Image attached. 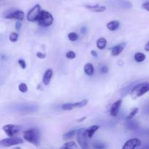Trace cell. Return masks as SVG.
<instances>
[{
	"label": "cell",
	"instance_id": "6da1fadb",
	"mask_svg": "<svg viewBox=\"0 0 149 149\" xmlns=\"http://www.w3.org/2000/svg\"><path fill=\"white\" fill-rule=\"evenodd\" d=\"M149 92V82H142L134 86L130 94L132 99H137Z\"/></svg>",
	"mask_w": 149,
	"mask_h": 149
},
{
	"label": "cell",
	"instance_id": "7a4b0ae2",
	"mask_svg": "<svg viewBox=\"0 0 149 149\" xmlns=\"http://www.w3.org/2000/svg\"><path fill=\"white\" fill-rule=\"evenodd\" d=\"M23 138L28 142L38 146L39 144V132L38 130L30 129L23 132Z\"/></svg>",
	"mask_w": 149,
	"mask_h": 149
},
{
	"label": "cell",
	"instance_id": "3957f363",
	"mask_svg": "<svg viewBox=\"0 0 149 149\" xmlns=\"http://www.w3.org/2000/svg\"><path fill=\"white\" fill-rule=\"evenodd\" d=\"M38 106L34 104H28V103H20V104L16 105L15 109L16 112L20 114H29V113H33L38 110Z\"/></svg>",
	"mask_w": 149,
	"mask_h": 149
},
{
	"label": "cell",
	"instance_id": "277c9868",
	"mask_svg": "<svg viewBox=\"0 0 149 149\" xmlns=\"http://www.w3.org/2000/svg\"><path fill=\"white\" fill-rule=\"evenodd\" d=\"M37 21L41 26L48 27V26H51L53 23L54 18L49 12L42 10V11L40 12Z\"/></svg>",
	"mask_w": 149,
	"mask_h": 149
},
{
	"label": "cell",
	"instance_id": "5b68a950",
	"mask_svg": "<svg viewBox=\"0 0 149 149\" xmlns=\"http://www.w3.org/2000/svg\"><path fill=\"white\" fill-rule=\"evenodd\" d=\"M22 143H23V141L21 138L10 137L9 138H5V139L0 141V147L1 148H7V147H10Z\"/></svg>",
	"mask_w": 149,
	"mask_h": 149
},
{
	"label": "cell",
	"instance_id": "8992f818",
	"mask_svg": "<svg viewBox=\"0 0 149 149\" xmlns=\"http://www.w3.org/2000/svg\"><path fill=\"white\" fill-rule=\"evenodd\" d=\"M77 141L81 148L86 149L89 147L88 141H87V135L86 129L81 128L78 131L77 133Z\"/></svg>",
	"mask_w": 149,
	"mask_h": 149
},
{
	"label": "cell",
	"instance_id": "52a82bcc",
	"mask_svg": "<svg viewBox=\"0 0 149 149\" xmlns=\"http://www.w3.org/2000/svg\"><path fill=\"white\" fill-rule=\"evenodd\" d=\"M41 7L39 4H36L27 14V20L30 22L36 21L38 20L39 14H40Z\"/></svg>",
	"mask_w": 149,
	"mask_h": 149
},
{
	"label": "cell",
	"instance_id": "ba28073f",
	"mask_svg": "<svg viewBox=\"0 0 149 149\" xmlns=\"http://www.w3.org/2000/svg\"><path fill=\"white\" fill-rule=\"evenodd\" d=\"M88 103L87 100H83L80 102H76V103H65L62 106L63 110L65 111H71L72 109H75V108H81L83 106H86Z\"/></svg>",
	"mask_w": 149,
	"mask_h": 149
},
{
	"label": "cell",
	"instance_id": "9c48e42d",
	"mask_svg": "<svg viewBox=\"0 0 149 149\" xmlns=\"http://www.w3.org/2000/svg\"><path fill=\"white\" fill-rule=\"evenodd\" d=\"M2 129L9 137H14V135L19 132L20 127L19 126H17V125H4Z\"/></svg>",
	"mask_w": 149,
	"mask_h": 149
},
{
	"label": "cell",
	"instance_id": "30bf717a",
	"mask_svg": "<svg viewBox=\"0 0 149 149\" xmlns=\"http://www.w3.org/2000/svg\"><path fill=\"white\" fill-rule=\"evenodd\" d=\"M141 146V141L138 138H132L129 140L125 143L124 146L122 147L123 149H133Z\"/></svg>",
	"mask_w": 149,
	"mask_h": 149
},
{
	"label": "cell",
	"instance_id": "8fae6325",
	"mask_svg": "<svg viewBox=\"0 0 149 149\" xmlns=\"http://www.w3.org/2000/svg\"><path fill=\"white\" fill-rule=\"evenodd\" d=\"M6 19H15L17 20H23L24 18V13L20 10H16V11L12 12L5 16Z\"/></svg>",
	"mask_w": 149,
	"mask_h": 149
},
{
	"label": "cell",
	"instance_id": "7c38bea8",
	"mask_svg": "<svg viewBox=\"0 0 149 149\" xmlns=\"http://www.w3.org/2000/svg\"><path fill=\"white\" fill-rule=\"evenodd\" d=\"M112 4H113L115 7L123 9H130L132 7V3L127 0H113Z\"/></svg>",
	"mask_w": 149,
	"mask_h": 149
},
{
	"label": "cell",
	"instance_id": "4fadbf2b",
	"mask_svg": "<svg viewBox=\"0 0 149 149\" xmlns=\"http://www.w3.org/2000/svg\"><path fill=\"white\" fill-rule=\"evenodd\" d=\"M122 100H116L115 103L112 104L111 107L110 109V114L112 116H117L118 113H119V109H120L121 106H122Z\"/></svg>",
	"mask_w": 149,
	"mask_h": 149
},
{
	"label": "cell",
	"instance_id": "5bb4252c",
	"mask_svg": "<svg viewBox=\"0 0 149 149\" xmlns=\"http://www.w3.org/2000/svg\"><path fill=\"white\" fill-rule=\"evenodd\" d=\"M86 8L88 9L89 10L92 12H95V13H102L104 12L106 10V7L105 6L98 5V4H95V5H85Z\"/></svg>",
	"mask_w": 149,
	"mask_h": 149
},
{
	"label": "cell",
	"instance_id": "9a60e30c",
	"mask_svg": "<svg viewBox=\"0 0 149 149\" xmlns=\"http://www.w3.org/2000/svg\"><path fill=\"white\" fill-rule=\"evenodd\" d=\"M125 125H126L127 129L130 131H135L138 128V122H137L136 121L133 120L132 119L127 120Z\"/></svg>",
	"mask_w": 149,
	"mask_h": 149
},
{
	"label": "cell",
	"instance_id": "2e32d148",
	"mask_svg": "<svg viewBox=\"0 0 149 149\" xmlns=\"http://www.w3.org/2000/svg\"><path fill=\"white\" fill-rule=\"evenodd\" d=\"M125 46H126V44L122 43L120 44V45H116V46L113 47L111 49V55H113V56H117V55H119V54L123 51Z\"/></svg>",
	"mask_w": 149,
	"mask_h": 149
},
{
	"label": "cell",
	"instance_id": "e0dca14e",
	"mask_svg": "<svg viewBox=\"0 0 149 149\" xmlns=\"http://www.w3.org/2000/svg\"><path fill=\"white\" fill-rule=\"evenodd\" d=\"M52 77V69H47L45 71V74L43 77V83L45 85H48L50 82V80Z\"/></svg>",
	"mask_w": 149,
	"mask_h": 149
},
{
	"label": "cell",
	"instance_id": "ac0fdd59",
	"mask_svg": "<svg viewBox=\"0 0 149 149\" xmlns=\"http://www.w3.org/2000/svg\"><path fill=\"white\" fill-rule=\"evenodd\" d=\"M136 84V83H132V84H130V85H127V87H124V88H122V90H121L120 91V94H121V96L122 97H125V96L127 95L128 94H129L131 92V90H132V88L134 87V86Z\"/></svg>",
	"mask_w": 149,
	"mask_h": 149
},
{
	"label": "cell",
	"instance_id": "d6986e66",
	"mask_svg": "<svg viewBox=\"0 0 149 149\" xmlns=\"http://www.w3.org/2000/svg\"><path fill=\"white\" fill-rule=\"evenodd\" d=\"M99 127H99L98 125H93V126L90 127L88 129L86 130L87 137H88L89 138H93V136L94 135L95 132L96 131L99 129Z\"/></svg>",
	"mask_w": 149,
	"mask_h": 149
},
{
	"label": "cell",
	"instance_id": "ffe728a7",
	"mask_svg": "<svg viewBox=\"0 0 149 149\" xmlns=\"http://www.w3.org/2000/svg\"><path fill=\"white\" fill-rule=\"evenodd\" d=\"M84 70L85 74L88 76H92L94 74V67L91 63L86 64L84 67Z\"/></svg>",
	"mask_w": 149,
	"mask_h": 149
},
{
	"label": "cell",
	"instance_id": "44dd1931",
	"mask_svg": "<svg viewBox=\"0 0 149 149\" xmlns=\"http://www.w3.org/2000/svg\"><path fill=\"white\" fill-rule=\"evenodd\" d=\"M119 26V22L117 20H113V21L109 22L107 24V28L109 30L113 31L116 30Z\"/></svg>",
	"mask_w": 149,
	"mask_h": 149
},
{
	"label": "cell",
	"instance_id": "7402d4cb",
	"mask_svg": "<svg viewBox=\"0 0 149 149\" xmlns=\"http://www.w3.org/2000/svg\"><path fill=\"white\" fill-rule=\"evenodd\" d=\"M106 39L105 38H100L97 41V47L98 49H103L106 46Z\"/></svg>",
	"mask_w": 149,
	"mask_h": 149
},
{
	"label": "cell",
	"instance_id": "603a6c76",
	"mask_svg": "<svg viewBox=\"0 0 149 149\" xmlns=\"http://www.w3.org/2000/svg\"><path fill=\"white\" fill-rule=\"evenodd\" d=\"M135 61L138 63H141L146 60V55L145 54L142 53V52H137L134 56Z\"/></svg>",
	"mask_w": 149,
	"mask_h": 149
},
{
	"label": "cell",
	"instance_id": "cb8c5ba5",
	"mask_svg": "<svg viewBox=\"0 0 149 149\" xmlns=\"http://www.w3.org/2000/svg\"><path fill=\"white\" fill-rule=\"evenodd\" d=\"M61 148L73 149V148H77V146L74 141H71V142H68V143H66L64 144L63 146H62L61 147Z\"/></svg>",
	"mask_w": 149,
	"mask_h": 149
},
{
	"label": "cell",
	"instance_id": "d4e9b609",
	"mask_svg": "<svg viewBox=\"0 0 149 149\" xmlns=\"http://www.w3.org/2000/svg\"><path fill=\"white\" fill-rule=\"evenodd\" d=\"M76 133H77V130H71L69 131V132H66L65 134H64L63 135V138L65 140H67V139H70V138H72L74 136V135H76Z\"/></svg>",
	"mask_w": 149,
	"mask_h": 149
},
{
	"label": "cell",
	"instance_id": "484cf974",
	"mask_svg": "<svg viewBox=\"0 0 149 149\" xmlns=\"http://www.w3.org/2000/svg\"><path fill=\"white\" fill-rule=\"evenodd\" d=\"M138 108H135L134 109H132V111L130 113V114L128 115L126 117V120H128V119H133L134 116L138 113Z\"/></svg>",
	"mask_w": 149,
	"mask_h": 149
},
{
	"label": "cell",
	"instance_id": "4316f807",
	"mask_svg": "<svg viewBox=\"0 0 149 149\" xmlns=\"http://www.w3.org/2000/svg\"><path fill=\"white\" fill-rule=\"evenodd\" d=\"M68 39H69V40L72 41V42L77 41L79 38L78 34L76 33H74V32H71V33H68Z\"/></svg>",
	"mask_w": 149,
	"mask_h": 149
},
{
	"label": "cell",
	"instance_id": "83f0119b",
	"mask_svg": "<svg viewBox=\"0 0 149 149\" xmlns=\"http://www.w3.org/2000/svg\"><path fill=\"white\" fill-rule=\"evenodd\" d=\"M18 88L19 90L23 93H26L28 91V87L25 83H21V84H19Z\"/></svg>",
	"mask_w": 149,
	"mask_h": 149
},
{
	"label": "cell",
	"instance_id": "f1b7e54d",
	"mask_svg": "<svg viewBox=\"0 0 149 149\" xmlns=\"http://www.w3.org/2000/svg\"><path fill=\"white\" fill-rule=\"evenodd\" d=\"M93 147H94V148H96V149L106 148V146H105L104 144L102 143H99V142L94 143H93Z\"/></svg>",
	"mask_w": 149,
	"mask_h": 149
},
{
	"label": "cell",
	"instance_id": "f546056e",
	"mask_svg": "<svg viewBox=\"0 0 149 149\" xmlns=\"http://www.w3.org/2000/svg\"><path fill=\"white\" fill-rule=\"evenodd\" d=\"M17 38H18V34L17 33H13L10 35V40L12 42H15L17 40Z\"/></svg>",
	"mask_w": 149,
	"mask_h": 149
},
{
	"label": "cell",
	"instance_id": "4dcf8cb0",
	"mask_svg": "<svg viewBox=\"0 0 149 149\" xmlns=\"http://www.w3.org/2000/svg\"><path fill=\"white\" fill-rule=\"evenodd\" d=\"M66 58L68 59H74L76 58V53L73 51H69L66 53Z\"/></svg>",
	"mask_w": 149,
	"mask_h": 149
},
{
	"label": "cell",
	"instance_id": "1f68e13d",
	"mask_svg": "<svg viewBox=\"0 0 149 149\" xmlns=\"http://www.w3.org/2000/svg\"><path fill=\"white\" fill-rule=\"evenodd\" d=\"M18 64L20 65V66L23 68V69H25V68H26V62H25L24 60H22V59L18 60Z\"/></svg>",
	"mask_w": 149,
	"mask_h": 149
},
{
	"label": "cell",
	"instance_id": "d6a6232c",
	"mask_svg": "<svg viewBox=\"0 0 149 149\" xmlns=\"http://www.w3.org/2000/svg\"><path fill=\"white\" fill-rule=\"evenodd\" d=\"M108 71H109V68H108L107 66H102L101 68H100V72L102 73V74H106V73H108Z\"/></svg>",
	"mask_w": 149,
	"mask_h": 149
},
{
	"label": "cell",
	"instance_id": "836d02e7",
	"mask_svg": "<svg viewBox=\"0 0 149 149\" xmlns=\"http://www.w3.org/2000/svg\"><path fill=\"white\" fill-rule=\"evenodd\" d=\"M142 7L144 9V10H147V11L149 12V1H147V2H145L143 4Z\"/></svg>",
	"mask_w": 149,
	"mask_h": 149
},
{
	"label": "cell",
	"instance_id": "e575fe53",
	"mask_svg": "<svg viewBox=\"0 0 149 149\" xmlns=\"http://www.w3.org/2000/svg\"><path fill=\"white\" fill-rule=\"evenodd\" d=\"M36 56H37V58H40V59H44V58H46V55H45V54L42 53V52H39L36 53Z\"/></svg>",
	"mask_w": 149,
	"mask_h": 149
},
{
	"label": "cell",
	"instance_id": "d590c367",
	"mask_svg": "<svg viewBox=\"0 0 149 149\" xmlns=\"http://www.w3.org/2000/svg\"><path fill=\"white\" fill-rule=\"evenodd\" d=\"M21 26H22V23H21V22H20V20H18V21L16 22L15 28L17 31L20 30V28H21Z\"/></svg>",
	"mask_w": 149,
	"mask_h": 149
},
{
	"label": "cell",
	"instance_id": "8d00e7d4",
	"mask_svg": "<svg viewBox=\"0 0 149 149\" xmlns=\"http://www.w3.org/2000/svg\"><path fill=\"white\" fill-rule=\"evenodd\" d=\"M91 55H93V57H95V58H97V56H98V55H97V52L95 50L91 51Z\"/></svg>",
	"mask_w": 149,
	"mask_h": 149
},
{
	"label": "cell",
	"instance_id": "74e56055",
	"mask_svg": "<svg viewBox=\"0 0 149 149\" xmlns=\"http://www.w3.org/2000/svg\"><path fill=\"white\" fill-rule=\"evenodd\" d=\"M80 31H81V33H86V31H87V29H86V27H81V29H80Z\"/></svg>",
	"mask_w": 149,
	"mask_h": 149
},
{
	"label": "cell",
	"instance_id": "f35d334b",
	"mask_svg": "<svg viewBox=\"0 0 149 149\" xmlns=\"http://www.w3.org/2000/svg\"><path fill=\"white\" fill-rule=\"evenodd\" d=\"M145 50L147 51V52H149V42L145 46Z\"/></svg>",
	"mask_w": 149,
	"mask_h": 149
},
{
	"label": "cell",
	"instance_id": "ab89813d",
	"mask_svg": "<svg viewBox=\"0 0 149 149\" xmlns=\"http://www.w3.org/2000/svg\"><path fill=\"white\" fill-rule=\"evenodd\" d=\"M86 119L85 117H83L82 119H79V120H78V122H82V121L84 120V119Z\"/></svg>",
	"mask_w": 149,
	"mask_h": 149
},
{
	"label": "cell",
	"instance_id": "60d3db41",
	"mask_svg": "<svg viewBox=\"0 0 149 149\" xmlns=\"http://www.w3.org/2000/svg\"><path fill=\"white\" fill-rule=\"evenodd\" d=\"M146 113H149V106H148V107H147L146 108Z\"/></svg>",
	"mask_w": 149,
	"mask_h": 149
}]
</instances>
